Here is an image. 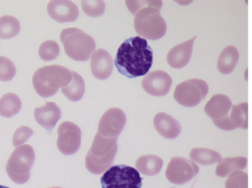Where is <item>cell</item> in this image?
<instances>
[{"label":"cell","instance_id":"obj_1","mask_svg":"<svg viewBox=\"0 0 252 188\" xmlns=\"http://www.w3.org/2000/svg\"><path fill=\"white\" fill-rule=\"evenodd\" d=\"M153 64V49L147 39L133 36L124 40L117 49L114 65L118 72L133 79L146 75Z\"/></svg>","mask_w":252,"mask_h":188},{"label":"cell","instance_id":"obj_2","mask_svg":"<svg viewBox=\"0 0 252 188\" xmlns=\"http://www.w3.org/2000/svg\"><path fill=\"white\" fill-rule=\"evenodd\" d=\"M117 153V138H107L96 133L85 157L86 168L94 173L105 172L113 163Z\"/></svg>","mask_w":252,"mask_h":188},{"label":"cell","instance_id":"obj_3","mask_svg":"<svg viewBox=\"0 0 252 188\" xmlns=\"http://www.w3.org/2000/svg\"><path fill=\"white\" fill-rule=\"evenodd\" d=\"M72 80V71L61 65H46L38 68L32 76V86L36 94L48 97L57 93L59 88L67 86Z\"/></svg>","mask_w":252,"mask_h":188},{"label":"cell","instance_id":"obj_4","mask_svg":"<svg viewBox=\"0 0 252 188\" xmlns=\"http://www.w3.org/2000/svg\"><path fill=\"white\" fill-rule=\"evenodd\" d=\"M60 40L67 56L76 61L90 59L95 49L94 38L78 28L64 29L60 33Z\"/></svg>","mask_w":252,"mask_h":188},{"label":"cell","instance_id":"obj_5","mask_svg":"<svg viewBox=\"0 0 252 188\" xmlns=\"http://www.w3.org/2000/svg\"><path fill=\"white\" fill-rule=\"evenodd\" d=\"M134 29L140 37L157 40L166 31V23L155 7L141 9L134 17Z\"/></svg>","mask_w":252,"mask_h":188},{"label":"cell","instance_id":"obj_6","mask_svg":"<svg viewBox=\"0 0 252 188\" xmlns=\"http://www.w3.org/2000/svg\"><path fill=\"white\" fill-rule=\"evenodd\" d=\"M33 161L34 152L32 146L22 145L17 147L6 163V172L9 178L17 184L26 183L30 178Z\"/></svg>","mask_w":252,"mask_h":188},{"label":"cell","instance_id":"obj_7","mask_svg":"<svg viewBox=\"0 0 252 188\" xmlns=\"http://www.w3.org/2000/svg\"><path fill=\"white\" fill-rule=\"evenodd\" d=\"M101 188H141L140 172L125 164L110 166L100 177Z\"/></svg>","mask_w":252,"mask_h":188},{"label":"cell","instance_id":"obj_8","mask_svg":"<svg viewBox=\"0 0 252 188\" xmlns=\"http://www.w3.org/2000/svg\"><path fill=\"white\" fill-rule=\"evenodd\" d=\"M208 84L201 79H189L179 83L173 93V97L177 103L192 107L199 104L207 95Z\"/></svg>","mask_w":252,"mask_h":188},{"label":"cell","instance_id":"obj_9","mask_svg":"<svg viewBox=\"0 0 252 188\" xmlns=\"http://www.w3.org/2000/svg\"><path fill=\"white\" fill-rule=\"evenodd\" d=\"M198 172L199 166L193 160L181 157H173L167 164L165 177L169 182L179 185L191 180Z\"/></svg>","mask_w":252,"mask_h":188},{"label":"cell","instance_id":"obj_10","mask_svg":"<svg viewBox=\"0 0 252 188\" xmlns=\"http://www.w3.org/2000/svg\"><path fill=\"white\" fill-rule=\"evenodd\" d=\"M81 130L70 121L62 122L57 128V148L63 155L75 154L81 145Z\"/></svg>","mask_w":252,"mask_h":188},{"label":"cell","instance_id":"obj_11","mask_svg":"<svg viewBox=\"0 0 252 188\" xmlns=\"http://www.w3.org/2000/svg\"><path fill=\"white\" fill-rule=\"evenodd\" d=\"M126 123V115L122 109L111 107L100 117L97 133L107 138H117Z\"/></svg>","mask_w":252,"mask_h":188},{"label":"cell","instance_id":"obj_12","mask_svg":"<svg viewBox=\"0 0 252 188\" xmlns=\"http://www.w3.org/2000/svg\"><path fill=\"white\" fill-rule=\"evenodd\" d=\"M171 77L162 70L150 72L142 80V88L144 91L154 96L165 95L171 87Z\"/></svg>","mask_w":252,"mask_h":188},{"label":"cell","instance_id":"obj_13","mask_svg":"<svg viewBox=\"0 0 252 188\" xmlns=\"http://www.w3.org/2000/svg\"><path fill=\"white\" fill-rule=\"evenodd\" d=\"M214 124L221 130H233L236 128H248V103L241 102L231 106L230 115L222 119L214 120Z\"/></svg>","mask_w":252,"mask_h":188},{"label":"cell","instance_id":"obj_14","mask_svg":"<svg viewBox=\"0 0 252 188\" xmlns=\"http://www.w3.org/2000/svg\"><path fill=\"white\" fill-rule=\"evenodd\" d=\"M49 17L56 22H73L79 16V10L75 3L69 0H53L47 4Z\"/></svg>","mask_w":252,"mask_h":188},{"label":"cell","instance_id":"obj_15","mask_svg":"<svg viewBox=\"0 0 252 188\" xmlns=\"http://www.w3.org/2000/svg\"><path fill=\"white\" fill-rule=\"evenodd\" d=\"M90 65L92 74L94 78L98 80H105L112 73L114 61L105 49L99 48L93 53Z\"/></svg>","mask_w":252,"mask_h":188},{"label":"cell","instance_id":"obj_16","mask_svg":"<svg viewBox=\"0 0 252 188\" xmlns=\"http://www.w3.org/2000/svg\"><path fill=\"white\" fill-rule=\"evenodd\" d=\"M195 38L196 36L194 35L192 38L176 44L168 51L166 55V61L170 67L180 69L187 65L191 58Z\"/></svg>","mask_w":252,"mask_h":188},{"label":"cell","instance_id":"obj_17","mask_svg":"<svg viewBox=\"0 0 252 188\" xmlns=\"http://www.w3.org/2000/svg\"><path fill=\"white\" fill-rule=\"evenodd\" d=\"M231 106V100L227 95L222 94H216L206 103L204 106V111L214 121L222 119L227 116Z\"/></svg>","mask_w":252,"mask_h":188},{"label":"cell","instance_id":"obj_18","mask_svg":"<svg viewBox=\"0 0 252 188\" xmlns=\"http://www.w3.org/2000/svg\"><path fill=\"white\" fill-rule=\"evenodd\" d=\"M153 123L157 132L166 139H174L181 132L180 123L175 118L164 112L157 113L154 117Z\"/></svg>","mask_w":252,"mask_h":188},{"label":"cell","instance_id":"obj_19","mask_svg":"<svg viewBox=\"0 0 252 188\" xmlns=\"http://www.w3.org/2000/svg\"><path fill=\"white\" fill-rule=\"evenodd\" d=\"M35 121L45 129H52L61 117V110L55 102L48 101L44 105L34 108Z\"/></svg>","mask_w":252,"mask_h":188},{"label":"cell","instance_id":"obj_20","mask_svg":"<svg viewBox=\"0 0 252 188\" xmlns=\"http://www.w3.org/2000/svg\"><path fill=\"white\" fill-rule=\"evenodd\" d=\"M239 60V51L234 45L225 46L218 58V70L221 74L231 73Z\"/></svg>","mask_w":252,"mask_h":188},{"label":"cell","instance_id":"obj_21","mask_svg":"<svg viewBox=\"0 0 252 188\" xmlns=\"http://www.w3.org/2000/svg\"><path fill=\"white\" fill-rule=\"evenodd\" d=\"M247 157H231L222 158L217 165L216 174L220 177L229 176L235 171H240L247 166Z\"/></svg>","mask_w":252,"mask_h":188},{"label":"cell","instance_id":"obj_22","mask_svg":"<svg viewBox=\"0 0 252 188\" xmlns=\"http://www.w3.org/2000/svg\"><path fill=\"white\" fill-rule=\"evenodd\" d=\"M162 164L163 161L159 157L156 155H145L138 157L135 166L140 173L152 176L158 174L160 171Z\"/></svg>","mask_w":252,"mask_h":188},{"label":"cell","instance_id":"obj_23","mask_svg":"<svg viewBox=\"0 0 252 188\" xmlns=\"http://www.w3.org/2000/svg\"><path fill=\"white\" fill-rule=\"evenodd\" d=\"M62 94L71 101L80 100L85 93V82L84 79L75 71H72V80L71 82L61 88Z\"/></svg>","mask_w":252,"mask_h":188},{"label":"cell","instance_id":"obj_24","mask_svg":"<svg viewBox=\"0 0 252 188\" xmlns=\"http://www.w3.org/2000/svg\"><path fill=\"white\" fill-rule=\"evenodd\" d=\"M189 157L195 163L202 165H211L214 163H219L222 159L220 153L207 148L192 149Z\"/></svg>","mask_w":252,"mask_h":188},{"label":"cell","instance_id":"obj_25","mask_svg":"<svg viewBox=\"0 0 252 188\" xmlns=\"http://www.w3.org/2000/svg\"><path fill=\"white\" fill-rule=\"evenodd\" d=\"M22 106L20 97L13 93L5 94L0 97V115L4 117H12L17 114Z\"/></svg>","mask_w":252,"mask_h":188},{"label":"cell","instance_id":"obj_26","mask_svg":"<svg viewBox=\"0 0 252 188\" xmlns=\"http://www.w3.org/2000/svg\"><path fill=\"white\" fill-rule=\"evenodd\" d=\"M20 31V22L17 18L4 15L0 17V38L9 39L17 35Z\"/></svg>","mask_w":252,"mask_h":188},{"label":"cell","instance_id":"obj_27","mask_svg":"<svg viewBox=\"0 0 252 188\" xmlns=\"http://www.w3.org/2000/svg\"><path fill=\"white\" fill-rule=\"evenodd\" d=\"M59 45L55 40H45L38 48V55L43 61H51L59 55Z\"/></svg>","mask_w":252,"mask_h":188},{"label":"cell","instance_id":"obj_28","mask_svg":"<svg viewBox=\"0 0 252 188\" xmlns=\"http://www.w3.org/2000/svg\"><path fill=\"white\" fill-rule=\"evenodd\" d=\"M81 5L85 14L90 17H99L105 9V3L101 0L81 1Z\"/></svg>","mask_w":252,"mask_h":188},{"label":"cell","instance_id":"obj_29","mask_svg":"<svg viewBox=\"0 0 252 188\" xmlns=\"http://www.w3.org/2000/svg\"><path fill=\"white\" fill-rule=\"evenodd\" d=\"M225 188H248V174L243 171L231 173L225 181Z\"/></svg>","mask_w":252,"mask_h":188},{"label":"cell","instance_id":"obj_30","mask_svg":"<svg viewBox=\"0 0 252 188\" xmlns=\"http://www.w3.org/2000/svg\"><path fill=\"white\" fill-rule=\"evenodd\" d=\"M16 74L14 63L7 57L0 56V81H10Z\"/></svg>","mask_w":252,"mask_h":188},{"label":"cell","instance_id":"obj_31","mask_svg":"<svg viewBox=\"0 0 252 188\" xmlns=\"http://www.w3.org/2000/svg\"><path fill=\"white\" fill-rule=\"evenodd\" d=\"M32 128L28 126H21L19 127L13 135V145L17 148L19 146H22L32 135Z\"/></svg>","mask_w":252,"mask_h":188},{"label":"cell","instance_id":"obj_32","mask_svg":"<svg viewBox=\"0 0 252 188\" xmlns=\"http://www.w3.org/2000/svg\"><path fill=\"white\" fill-rule=\"evenodd\" d=\"M0 188H9V187H7V186H3V185H0Z\"/></svg>","mask_w":252,"mask_h":188},{"label":"cell","instance_id":"obj_33","mask_svg":"<svg viewBox=\"0 0 252 188\" xmlns=\"http://www.w3.org/2000/svg\"><path fill=\"white\" fill-rule=\"evenodd\" d=\"M50 188H61V187H50Z\"/></svg>","mask_w":252,"mask_h":188}]
</instances>
